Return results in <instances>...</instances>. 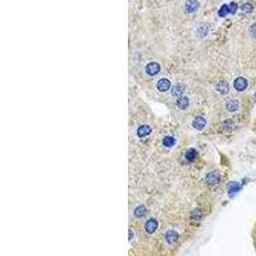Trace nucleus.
Listing matches in <instances>:
<instances>
[{"label": "nucleus", "mask_w": 256, "mask_h": 256, "mask_svg": "<svg viewBox=\"0 0 256 256\" xmlns=\"http://www.w3.org/2000/svg\"><path fill=\"white\" fill-rule=\"evenodd\" d=\"M250 31H251V35L256 39V23H254L252 26H251V28H250Z\"/></svg>", "instance_id": "nucleus-23"}, {"label": "nucleus", "mask_w": 256, "mask_h": 256, "mask_svg": "<svg viewBox=\"0 0 256 256\" xmlns=\"http://www.w3.org/2000/svg\"><path fill=\"white\" fill-rule=\"evenodd\" d=\"M208 32H209V26L206 23H202L197 28H196V35L197 37H204L208 35Z\"/></svg>", "instance_id": "nucleus-13"}, {"label": "nucleus", "mask_w": 256, "mask_h": 256, "mask_svg": "<svg viewBox=\"0 0 256 256\" xmlns=\"http://www.w3.org/2000/svg\"><path fill=\"white\" fill-rule=\"evenodd\" d=\"M156 228H158V220H156V219L150 218V219L146 222V231H147V233L153 234V233L156 231Z\"/></svg>", "instance_id": "nucleus-9"}, {"label": "nucleus", "mask_w": 256, "mask_h": 256, "mask_svg": "<svg viewBox=\"0 0 256 256\" xmlns=\"http://www.w3.org/2000/svg\"><path fill=\"white\" fill-rule=\"evenodd\" d=\"M217 91L220 92V94H223V95L228 94V92H229V85H228V82L220 81V82L217 85Z\"/></svg>", "instance_id": "nucleus-12"}, {"label": "nucleus", "mask_w": 256, "mask_h": 256, "mask_svg": "<svg viewBox=\"0 0 256 256\" xmlns=\"http://www.w3.org/2000/svg\"><path fill=\"white\" fill-rule=\"evenodd\" d=\"M188 105H190V99L187 98V96H179V99L177 100V106L179 109H187L188 108Z\"/></svg>", "instance_id": "nucleus-10"}, {"label": "nucleus", "mask_w": 256, "mask_h": 256, "mask_svg": "<svg viewBox=\"0 0 256 256\" xmlns=\"http://www.w3.org/2000/svg\"><path fill=\"white\" fill-rule=\"evenodd\" d=\"M247 86H249V82H247V80L246 78H243V77H237L236 80H234V82H233V87H234V90H237V91H245L247 89Z\"/></svg>", "instance_id": "nucleus-2"}, {"label": "nucleus", "mask_w": 256, "mask_h": 256, "mask_svg": "<svg viewBox=\"0 0 256 256\" xmlns=\"http://www.w3.org/2000/svg\"><path fill=\"white\" fill-rule=\"evenodd\" d=\"M192 126H194L195 130L201 131V130H204V127L206 126V121H205L204 117H196V118L194 119V122H192Z\"/></svg>", "instance_id": "nucleus-8"}, {"label": "nucleus", "mask_w": 256, "mask_h": 256, "mask_svg": "<svg viewBox=\"0 0 256 256\" xmlns=\"http://www.w3.org/2000/svg\"><path fill=\"white\" fill-rule=\"evenodd\" d=\"M206 182L211 186H217L220 182V174L218 172H211L206 176Z\"/></svg>", "instance_id": "nucleus-5"}, {"label": "nucleus", "mask_w": 256, "mask_h": 256, "mask_svg": "<svg viewBox=\"0 0 256 256\" xmlns=\"http://www.w3.org/2000/svg\"><path fill=\"white\" fill-rule=\"evenodd\" d=\"M163 145L165 147H173L176 145V138L173 136H165L163 138Z\"/></svg>", "instance_id": "nucleus-16"}, {"label": "nucleus", "mask_w": 256, "mask_h": 256, "mask_svg": "<svg viewBox=\"0 0 256 256\" xmlns=\"http://www.w3.org/2000/svg\"><path fill=\"white\" fill-rule=\"evenodd\" d=\"M137 136L138 137H141V138H144V137H146V136H149L151 133V127L150 126H147V124H142V126H140L137 128Z\"/></svg>", "instance_id": "nucleus-6"}, {"label": "nucleus", "mask_w": 256, "mask_h": 256, "mask_svg": "<svg viewBox=\"0 0 256 256\" xmlns=\"http://www.w3.org/2000/svg\"><path fill=\"white\" fill-rule=\"evenodd\" d=\"M231 13V10H229V5L228 4H223L222 7H220V9H219V17H226L227 14H229Z\"/></svg>", "instance_id": "nucleus-19"}, {"label": "nucleus", "mask_w": 256, "mask_h": 256, "mask_svg": "<svg viewBox=\"0 0 256 256\" xmlns=\"http://www.w3.org/2000/svg\"><path fill=\"white\" fill-rule=\"evenodd\" d=\"M226 106H227V110H228V112L234 113V112H237V110H238L240 104H238L237 100H227Z\"/></svg>", "instance_id": "nucleus-11"}, {"label": "nucleus", "mask_w": 256, "mask_h": 256, "mask_svg": "<svg viewBox=\"0 0 256 256\" xmlns=\"http://www.w3.org/2000/svg\"><path fill=\"white\" fill-rule=\"evenodd\" d=\"M178 238H179V234L174 229H169V231L165 232V240L169 245H176Z\"/></svg>", "instance_id": "nucleus-3"}, {"label": "nucleus", "mask_w": 256, "mask_h": 256, "mask_svg": "<svg viewBox=\"0 0 256 256\" xmlns=\"http://www.w3.org/2000/svg\"><path fill=\"white\" fill-rule=\"evenodd\" d=\"M145 71L149 76H156V74L160 72V64L156 63V62H150L146 64L145 67Z\"/></svg>", "instance_id": "nucleus-1"}, {"label": "nucleus", "mask_w": 256, "mask_h": 256, "mask_svg": "<svg viewBox=\"0 0 256 256\" xmlns=\"http://www.w3.org/2000/svg\"><path fill=\"white\" fill-rule=\"evenodd\" d=\"M146 208L144 206V205H138L136 209H135V215L137 217V218H141V217H144L145 214H146Z\"/></svg>", "instance_id": "nucleus-17"}, {"label": "nucleus", "mask_w": 256, "mask_h": 256, "mask_svg": "<svg viewBox=\"0 0 256 256\" xmlns=\"http://www.w3.org/2000/svg\"><path fill=\"white\" fill-rule=\"evenodd\" d=\"M232 127H233V121H226V122H224V124H223V128H224L226 131L231 130Z\"/></svg>", "instance_id": "nucleus-22"}, {"label": "nucleus", "mask_w": 256, "mask_h": 256, "mask_svg": "<svg viewBox=\"0 0 256 256\" xmlns=\"http://www.w3.org/2000/svg\"><path fill=\"white\" fill-rule=\"evenodd\" d=\"M241 9L243 10L245 13H251L252 10H254V7H252L250 3H245V4L241 5Z\"/></svg>", "instance_id": "nucleus-20"}, {"label": "nucleus", "mask_w": 256, "mask_h": 256, "mask_svg": "<svg viewBox=\"0 0 256 256\" xmlns=\"http://www.w3.org/2000/svg\"><path fill=\"white\" fill-rule=\"evenodd\" d=\"M196 156H197V151L195 150V149H190V150H187V153H186V160L187 162H192Z\"/></svg>", "instance_id": "nucleus-18"}, {"label": "nucleus", "mask_w": 256, "mask_h": 256, "mask_svg": "<svg viewBox=\"0 0 256 256\" xmlns=\"http://www.w3.org/2000/svg\"><path fill=\"white\" fill-rule=\"evenodd\" d=\"M240 190H241V185H240V183L232 182V183H229V186H228V194H229V196H233L234 194H237Z\"/></svg>", "instance_id": "nucleus-15"}, {"label": "nucleus", "mask_w": 256, "mask_h": 256, "mask_svg": "<svg viewBox=\"0 0 256 256\" xmlns=\"http://www.w3.org/2000/svg\"><path fill=\"white\" fill-rule=\"evenodd\" d=\"M156 87L160 92H165L170 89V81L167 80V78H162V80H159L158 83H156Z\"/></svg>", "instance_id": "nucleus-7"}, {"label": "nucleus", "mask_w": 256, "mask_h": 256, "mask_svg": "<svg viewBox=\"0 0 256 256\" xmlns=\"http://www.w3.org/2000/svg\"><path fill=\"white\" fill-rule=\"evenodd\" d=\"M185 8H186V12L195 13L196 10L200 8V3H199V0H187L186 4H185Z\"/></svg>", "instance_id": "nucleus-4"}, {"label": "nucleus", "mask_w": 256, "mask_h": 256, "mask_svg": "<svg viewBox=\"0 0 256 256\" xmlns=\"http://www.w3.org/2000/svg\"><path fill=\"white\" fill-rule=\"evenodd\" d=\"M237 9H238V5H237V3H234V2H232L231 4H229V10H231V13L232 14H234L237 12Z\"/></svg>", "instance_id": "nucleus-21"}, {"label": "nucleus", "mask_w": 256, "mask_h": 256, "mask_svg": "<svg viewBox=\"0 0 256 256\" xmlns=\"http://www.w3.org/2000/svg\"><path fill=\"white\" fill-rule=\"evenodd\" d=\"M185 92V85L183 83H178L172 89V95L173 96H182Z\"/></svg>", "instance_id": "nucleus-14"}]
</instances>
